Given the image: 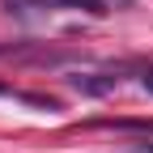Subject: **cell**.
I'll use <instances>...</instances> for the list:
<instances>
[{"label":"cell","mask_w":153,"mask_h":153,"mask_svg":"<svg viewBox=\"0 0 153 153\" xmlns=\"http://www.w3.org/2000/svg\"><path fill=\"white\" fill-rule=\"evenodd\" d=\"M68 85L76 94H85V98H102V94L119 89V76H115V72H72Z\"/></svg>","instance_id":"cell-1"},{"label":"cell","mask_w":153,"mask_h":153,"mask_svg":"<svg viewBox=\"0 0 153 153\" xmlns=\"http://www.w3.org/2000/svg\"><path fill=\"white\" fill-rule=\"evenodd\" d=\"M94 128H115V132H153V119H98Z\"/></svg>","instance_id":"cell-2"},{"label":"cell","mask_w":153,"mask_h":153,"mask_svg":"<svg viewBox=\"0 0 153 153\" xmlns=\"http://www.w3.org/2000/svg\"><path fill=\"white\" fill-rule=\"evenodd\" d=\"M140 89H145V94H153V68H145V72H140Z\"/></svg>","instance_id":"cell-3"},{"label":"cell","mask_w":153,"mask_h":153,"mask_svg":"<svg viewBox=\"0 0 153 153\" xmlns=\"http://www.w3.org/2000/svg\"><path fill=\"white\" fill-rule=\"evenodd\" d=\"M132 153H153V140H149V145H136V149H132Z\"/></svg>","instance_id":"cell-4"}]
</instances>
